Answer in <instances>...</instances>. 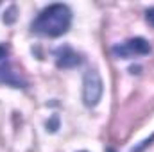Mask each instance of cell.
<instances>
[{
  "instance_id": "obj_1",
  "label": "cell",
  "mask_w": 154,
  "mask_h": 152,
  "mask_svg": "<svg viewBox=\"0 0 154 152\" xmlns=\"http://www.w3.org/2000/svg\"><path fill=\"white\" fill-rule=\"evenodd\" d=\"M70 23H72L70 9L65 4H52L39 13V16L32 23V29L38 34L57 38L70 29Z\"/></svg>"
},
{
  "instance_id": "obj_2",
  "label": "cell",
  "mask_w": 154,
  "mask_h": 152,
  "mask_svg": "<svg viewBox=\"0 0 154 152\" xmlns=\"http://www.w3.org/2000/svg\"><path fill=\"white\" fill-rule=\"evenodd\" d=\"M104 93V82L97 70H88L82 81V100L88 108H95Z\"/></svg>"
},
{
  "instance_id": "obj_3",
  "label": "cell",
  "mask_w": 154,
  "mask_h": 152,
  "mask_svg": "<svg viewBox=\"0 0 154 152\" xmlns=\"http://www.w3.org/2000/svg\"><path fill=\"white\" fill-rule=\"evenodd\" d=\"M116 56L120 57H133V56H145L151 52V45L149 41L143 38H133L124 41L122 45H116L113 48Z\"/></svg>"
},
{
  "instance_id": "obj_4",
  "label": "cell",
  "mask_w": 154,
  "mask_h": 152,
  "mask_svg": "<svg viewBox=\"0 0 154 152\" xmlns=\"http://www.w3.org/2000/svg\"><path fill=\"white\" fill-rule=\"evenodd\" d=\"M56 57H57V66H61V68H74V66H77L81 63L79 54L74 52L72 48H68V47L59 48Z\"/></svg>"
},
{
  "instance_id": "obj_5",
  "label": "cell",
  "mask_w": 154,
  "mask_h": 152,
  "mask_svg": "<svg viewBox=\"0 0 154 152\" xmlns=\"http://www.w3.org/2000/svg\"><path fill=\"white\" fill-rule=\"evenodd\" d=\"M145 14H147V22H149V23L154 27V7L147 9V13H145Z\"/></svg>"
},
{
  "instance_id": "obj_6",
  "label": "cell",
  "mask_w": 154,
  "mask_h": 152,
  "mask_svg": "<svg viewBox=\"0 0 154 152\" xmlns=\"http://www.w3.org/2000/svg\"><path fill=\"white\" fill-rule=\"evenodd\" d=\"M5 56H7V50H5V47H2V45H0V61H2V59H5Z\"/></svg>"
},
{
  "instance_id": "obj_7",
  "label": "cell",
  "mask_w": 154,
  "mask_h": 152,
  "mask_svg": "<svg viewBox=\"0 0 154 152\" xmlns=\"http://www.w3.org/2000/svg\"><path fill=\"white\" fill-rule=\"evenodd\" d=\"M82 152H84V150H82Z\"/></svg>"
}]
</instances>
